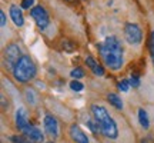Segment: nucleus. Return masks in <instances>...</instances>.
<instances>
[{"label": "nucleus", "mask_w": 154, "mask_h": 143, "mask_svg": "<svg viewBox=\"0 0 154 143\" xmlns=\"http://www.w3.org/2000/svg\"><path fill=\"white\" fill-rule=\"evenodd\" d=\"M90 110H91V115L96 119V122L99 123L100 126V133L104 135L107 139H114L119 138V127H117V123L116 120L111 117V115L107 112L104 106L101 105H91L90 106Z\"/></svg>", "instance_id": "1"}, {"label": "nucleus", "mask_w": 154, "mask_h": 143, "mask_svg": "<svg viewBox=\"0 0 154 143\" xmlns=\"http://www.w3.org/2000/svg\"><path fill=\"white\" fill-rule=\"evenodd\" d=\"M11 75L14 77V80L17 83H26L32 82L36 75H37V67L34 65V62L32 60V57L27 55H23L17 63L14 65V67L11 69Z\"/></svg>", "instance_id": "2"}, {"label": "nucleus", "mask_w": 154, "mask_h": 143, "mask_svg": "<svg viewBox=\"0 0 154 143\" xmlns=\"http://www.w3.org/2000/svg\"><path fill=\"white\" fill-rule=\"evenodd\" d=\"M96 47H97L99 55L101 56V59H103V62H104V65L109 67L110 70L117 72L123 67L124 59H123V53H121V52H110V50H107L104 47L103 42L97 43Z\"/></svg>", "instance_id": "3"}, {"label": "nucleus", "mask_w": 154, "mask_h": 143, "mask_svg": "<svg viewBox=\"0 0 154 143\" xmlns=\"http://www.w3.org/2000/svg\"><path fill=\"white\" fill-rule=\"evenodd\" d=\"M30 17L34 20L36 26L42 32H44L50 26V14L49 11L46 10V7L42 5H36L34 7L30 9Z\"/></svg>", "instance_id": "4"}, {"label": "nucleus", "mask_w": 154, "mask_h": 143, "mask_svg": "<svg viewBox=\"0 0 154 143\" xmlns=\"http://www.w3.org/2000/svg\"><path fill=\"white\" fill-rule=\"evenodd\" d=\"M123 33H124L126 42L131 46H137L143 42V30L137 23H126Z\"/></svg>", "instance_id": "5"}, {"label": "nucleus", "mask_w": 154, "mask_h": 143, "mask_svg": "<svg viewBox=\"0 0 154 143\" xmlns=\"http://www.w3.org/2000/svg\"><path fill=\"white\" fill-rule=\"evenodd\" d=\"M22 49L17 43H9L5 47V60L6 65L9 67H14V65L17 63V60L22 57Z\"/></svg>", "instance_id": "6"}, {"label": "nucleus", "mask_w": 154, "mask_h": 143, "mask_svg": "<svg viewBox=\"0 0 154 143\" xmlns=\"http://www.w3.org/2000/svg\"><path fill=\"white\" fill-rule=\"evenodd\" d=\"M43 126H44V132L49 135L50 138L56 139L59 136V122L54 116L47 115L43 119Z\"/></svg>", "instance_id": "7"}, {"label": "nucleus", "mask_w": 154, "mask_h": 143, "mask_svg": "<svg viewBox=\"0 0 154 143\" xmlns=\"http://www.w3.org/2000/svg\"><path fill=\"white\" fill-rule=\"evenodd\" d=\"M9 16H10L11 22L14 23V26L17 27H23L24 26V14H23V9L20 7L19 5H14V3H11L10 7H9Z\"/></svg>", "instance_id": "8"}, {"label": "nucleus", "mask_w": 154, "mask_h": 143, "mask_svg": "<svg viewBox=\"0 0 154 143\" xmlns=\"http://www.w3.org/2000/svg\"><path fill=\"white\" fill-rule=\"evenodd\" d=\"M14 122H16V127L20 130V132H24L29 126H30V123H29V119H27V113H26V110L20 107V109L16 110V116H14Z\"/></svg>", "instance_id": "9"}, {"label": "nucleus", "mask_w": 154, "mask_h": 143, "mask_svg": "<svg viewBox=\"0 0 154 143\" xmlns=\"http://www.w3.org/2000/svg\"><path fill=\"white\" fill-rule=\"evenodd\" d=\"M69 135H70V138H72L73 142H76V143H90L88 142L87 135L83 132L77 125H72V126H70Z\"/></svg>", "instance_id": "10"}, {"label": "nucleus", "mask_w": 154, "mask_h": 143, "mask_svg": "<svg viewBox=\"0 0 154 143\" xmlns=\"http://www.w3.org/2000/svg\"><path fill=\"white\" fill-rule=\"evenodd\" d=\"M103 44H104L106 49L110 50V52H121L123 53V43L117 36H107Z\"/></svg>", "instance_id": "11"}, {"label": "nucleus", "mask_w": 154, "mask_h": 143, "mask_svg": "<svg viewBox=\"0 0 154 143\" xmlns=\"http://www.w3.org/2000/svg\"><path fill=\"white\" fill-rule=\"evenodd\" d=\"M84 63H86V66L93 72L96 76H104V67L101 66L99 63V60H96L91 55H88L87 57L84 59Z\"/></svg>", "instance_id": "12"}, {"label": "nucleus", "mask_w": 154, "mask_h": 143, "mask_svg": "<svg viewBox=\"0 0 154 143\" xmlns=\"http://www.w3.org/2000/svg\"><path fill=\"white\" fill-rule=\"evenodd\" d=\"M23 135L24 136H27L32 142H34V143H43L44 142V135L42 133V130L40 129H37V127H34V126H30L23 132Z\"/></svg>", "instance_id": "13"}, {"label": "nucleus", "mask_w": 154, "mask_h": 143, "mask_svg": "<svg viewBox=\"0 0 154 143\" xmlns=\"http://www.w3.org/2000/svg\"><path fill=\"white\" fill-rule=\"evenodd\" d=\"M106 99H107V102L111 106H114L117 110H123V107H124L123 106V100H121V97L117 93H107L106 94Z\"/></svg>", "instance_id": "14"}, {"label": "nucleus", "mask_w": 154, "mask_h": 143, "mask_svg": "<svg viewBox=\"0 0 154 143\" xmlns=\"http://www.w3.org/2000/svg\"><path fill=\"white\" fill-rule=\"evenodd\" d=\"M138 122L143 129H149L150 127V119H149V115L147 112L144 109H138Z\"/></svg>", "instance_id": "15"}, {"label": "nucleus", "mask_w": 154, "mask_h": 143, "mask_svg": "<svg viewBox=\"0 0 154 143\" xmlns=\"http://www.w3.org/2000/svg\"><path fill=\"white\" fill-rule=\"evenodd\" d=\"M69 86H70V89H72L73 92H82L83 89H84V84L80 80H77V79H73L72 82L69 83Z\"/></svg>", "instance_id": "16"}, {"label": "nucleus", "mask_w": 154, "mask_h": 143, "mask_svg": "<svg viewBox=\"0 0 154 143\" xmlns=\"http://www.w3.org/2000/svg\"><path fill=\"white\" fill-rule=\"evenodd\" d=\"M117 89L121 90V92H128V89H130V80L128 79H121L120 82L117 83Z\"/></svg>", "instance_id": "17"}, {"label": "nucleus", "mask_w": 154, "mask_h": 143, "mask_svg": "<svg viewBox=\"0 0 154 143\" xmlns=\"http://www.w3.org/2000/svg\"><path fill=\"white\" fill-rule=\"evenodd\" d=\"M86 125H87L88 129H90V130H91V132H93L94 135L100 132V126H99V123L96 122V119H94V120H91V119L86 120Z\"/></svg>", "instance_id": "18"}, {"label": "nucleus", "mask_w": 154, "mask_h": 143, "mask_svg": "<svg viewBox=\"0 0 154 143\" xmlns=\"http://www.w3.org/2000/svg\"><path fill=\"white\" fill-rule=\"evenodd\" d=\"M10 140H11V143H34L27 136H17V135L16 136H11Z\"/></svg>", "instance_id": "19"}, {"label": "nucleus", "mask_w": 154, "mask_h": 143, "mask_svg": "<svg viewBox=\"0 0 154 143\" xmlns=\"http://www.w3.org/2000/svg\"><path fill=\"white\" fill-rule=\"evenodd\" d=\"M70 75H72L73 79H77V80H79V79L84 77V75H86V73L83 72L82 67H74V69H73V70L70 72Z\"/></svg>", "instance_id": "20"}, {"label": "nucleus", "mask_w": 154, "mask_h": 143, "mask_svg": "<svg viewBox=\"0 0 154 143\" xmlns=\"http://www.w3.org/2000/svg\"><path fill=\"white\" fill-rule=\"evenodd\" d=\"M128 80H130V86H133V87H140V84H141L140 77H138V75H136V73H133L131 77H130Z\"/></svg>", "instance_id": "21"}, {"label": "nucleus", "mask_w": 154, "mask_h": 143, "mask_svg": "<svg viewBox=\"0 0 154 143\" xmlns=\"http://www.w3.org/2000/svg\"><path fill=\"white\" fill-rule=\"evenodd\" d=\"M26 100H27L30 105H36V96H34V92L32 89L26 90Z\"/></svg>", "instance_id": "22"}, {"label": "nucleus", "mask_w": 154, "mask_h": 143, "mask_svg": "<svg viewBox=\"0 0 154 143\" xmlns=\"http://www.w3.org/2000/svg\"><path fill=\"white\" fill-rule=\"evenodd\" d=\"M34 6H36L34 5V0H22V3H20V7L23 10H30Z\"/></svg>", "instance_id": "23"}, {"label": "nucleus", "mask_w": 154, "mask_h": 143, "mask_svg": "<svg viewBox=\"0 0 154 143\" xmlns=\"http://www.w3.org/2000/svg\"><path fill=\"white\" fill-rule=\"evenodd\" d=\"M149 50H150L151 57L154 59V30L151 32V34H150V37H149Z\"/></svg>", "instance_id": "24"}, {"label": "nucleus", "mask_w": 154, "mask_h": 143, "mask_svg": "<svg viewBox=\"0 0 154 143\" xmlns=\"http://www.w3.org/2000/svg\"><path fill=\"white\" fill-rule=\"evenodd\" d=\"M0 26L6 27L7 26V16H6L5 10H0Z\"/></svg>", "instance_id": "25"}, {"label": "nucleus", "mask_w": 154, "mask_h": 143, "mask_svg": "<svg viewBox=\"0 0 154 143\" xmlns=\"http://www.w3.org/2000/svg\"><path fill=\"white\" fill-rule=\"evenodd\" d=\"M66 2H69V3H73V2H74V0H66Z\"/></svg>", "instance_id": "26"}, {"label": "nucleus", "mask_w": 154, "mask_h": 143, "mask_svg": "<svg viewBox=\"0 0 154 143\" xmlns=\"http://www.w3.org/2000/svg\"><path fill=\"white\" fill-rule=\"evenodd\" d=\"M141 143H147V142H146V140H143V142H141Z\"/></svg>", "instance_id": "27"}, {"label": "nucleus", "mask_w": 154, "mask_h": 143, "mask_svg": "<svg viewBox=\"0 0 154 143\" xmlns=\"http://www.w3.org/2000/svg\"><path fill=\"white\" fill-rule=\"evenodd\" d=\"M153 63H154V59H153Z\"/></svg>", "instance_id": "28"}]
</instances>
